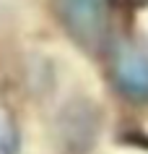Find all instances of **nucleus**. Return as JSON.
I'll return each mask as SVG.
<instances>
[{
	"label": "nucleus",
	"instance_id": "nucleus-1",
	"mask_svg": "<svg viewBox=\"0 0 148 154\" xmlns=\"http://www.w3.org/2000/svg\"><path fill=\"white\" fill-rule=\"evenodd\" d=\"M55 13L75 45L89 52L104 47L112 24V0H55Z\"/></svg>",
	"mask_w": 148,
	"mask_h": 154
},
{
	"label": "nucleus",
	"instance_id": "nucleus-2",
	"mask_svg": "<svg viewBox=\"0 0 148 154\" xmlns=\"http://www.w3.org/2000/svg\"><path fill=\"white\" fill-rule=\"evenodd\" d=\"M112 81L125 97L138 99V102H148V55L138 47H122L115 50L112 55Z\"/></svg>",
	"mask_w": 148,
	"mask_h": 154
}]
</instances>
